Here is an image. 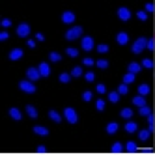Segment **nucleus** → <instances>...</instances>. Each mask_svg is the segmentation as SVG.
Wrapping results in <instances>:
<instances>
[{"label": "nucleus", "mask_w": 155, "mask_h": 155, "mask_svg": "<svg viewBox=\"0 0 155 155\" xmlns=\"http://www.w3.org/2000/svg\"><path fill=\"white\" fill-rule=\"evenodd\" d=\"M95 49H97L99 52H101V54H105V52H108V49H110V47L107 45V43H101V45H97Z\"/></svg>", "instance_id": "f704fd0d"}, {"label": "nucleus", "mask_w": 155, "mask_h": 155, "mask_svg": "<svg viewBox=\"0 0 155 155\" xmlns=\"http://www.w3.org/2000/svg\"><path fill=\"white\" fill-rule=\"evenodd\" d=\"M9 116H12L13 120H17V121H19L21 118H23V114H21V110H19V108H15V107H13V108H9Z\"/></svg>", "instance_id": "f3484780"}, {"label": "nucleus", "mask_w": 155, "mask_h": 155, "mask_svg": "<svg viewBox=\"0 0 155 155\" xmlns=\"http://www.w3.org/2000/svg\"><path fill=\"white\" fill-rule=\"evenodd\" d=\"M65 54H68V56H71V58H77V56H79V49L68 47V49H65Z\"/></svg>", "instance_id": "412c9836"}, {"label": "nucleus", "mask_w": 155, "mask_h": 155, "mask_svg": "<svg viewBox=\"0 0 155 155\" xmlns=\"http://www.w3.org/2000/svg\"><path fill=\"white\" fill-rule=\"evenodd\" d=\"M64 118L69 121V124H79V114L75 112V108L71 107H65L64 108Z\"/></svg>", "instance_id": "f257e3e1"}, {"label": "nucleus", "mask_w": 155, "mask_h": 155, "mask_svg": "<svg viewBox=\"0 0 155 155\" xmlns=\"http://www.w3.org/2000/svg\"><path fill=\"white\" fill-rule=\"evenodd\" d=\"M82 64H84V65H86V68H92V65H94V64H95V62H94V60H92V58H84V60H82Z\"/></svg>", "instance_id": "37998d69"}, {"label": "nucleus", "mask_w": 155, "mask_h": 155, "mask_svg": "<svg viewBox=\"0 0 155 155\" xmlns=\"http://www.w3.org/2000/svg\"><path fill=\"white\" fill-rule=\"evenodd\" d=\"M116 41H118V45H127L129 43V34L127 32H120L116 36Z\"/></svg>", "instance_id": "9b49d317"}, {"label": "nucleus", "mask_w": 155, "mask_h": 155, "mask_svg": "<svg viewBox=\"0 0 155 155\" xmlns=\"http://www.w3.org/2000/svg\"><path fill=\"white\" fill-rule=\"evenodd\" d=\"M26 43H28V47H30V49H34V47H36V41H34V39H28Z\"/></svg>", "instance_id": "8fccbe9b"}, {"label": "nucleus", "mask_w": 155, "mask_h": 155, "mask_svg": "<svg viewBox=\"0 0 155 155\" xmlns=\"http://www.w3.org/2000/svg\"><path fill=\"white\" fill-rule=\"evenodd\" d=\"M36 151H38V153H47V148H45V146H38Z\"/></svg>", "instance_id": "09e8293b"}, {"label": "nucleus", "mask_w": 155, "mask_h": 155, "mask_svg": "<svg viewBox=\"0 0 155 155\" xmlns=\"http://www.w3.org/2000/svg\"><path fill=\"white\" fill-rule=\"evenodd\" d=\"M118 127H120V125L116 124V121H110V124L107 125V133H108V135H114V133L118 131Z\"/></svg>", "instance_id": "aec40b11"}, {"label": "nucleus", "mask_w": 155, "mask_h": 155, "mask_svg": "<svg viewBox=\"0 0 155 155\" xmlns=\"http://www.w3.org/2000/svg\"><path fill=\"white\" fill-rule=\"evenodd\" d=\"M2 26L4 28H9V26H12V21H9V19H2Z\"/></svg>", "instance_id": "49530a36"}, {"label": "nucleus", "mask_w": 155, "mask_h": 155, "mask_svg": "<svg viewBox=\"0 0 155 155\" xmlns=\"http://www.w3.org/2000/svg\"><path fill=\"white\" fill-rule=\"evenodd\" d=\"M148 129H150L151 133L155 131V116H153V114H150V116H148Z\"/></svg>", "instance_id": "c85d7f7f"}, {"label": "nucleus", "mask_w": 155, "mask_h": 155, "mask_svg": "<svg viewBox=\"0 0 155 155\" xmlns=\"http://www.w3.org/2000/svg\"><path fill=\"white\" fill-rule=\"evenodd\" d=\"M125 131H127V133L138 131V124H135V121H127V124H125Z\"/></svg>", "instance_id": "6ab92c4d"}, {"label": "nucleus", "mask_w": 155, "mask_h": 155, "mask_svg": "<svg viewBox=\"0 0 155 155\" xmlns=\"http://www.w3.org/2000/svg\"><path fill=\"white\" fill-rule=\"evenodd\" d=\"M125 150H127V151H137L138 146H137L135 142H127V144H125Z\"/></svg>", "instance_id": "e433bc0d"}, {"label": "nucleus", "mask_w": 155, "mask_h": 155, "mask_svg": "<svg viewBox=\"0 0 155 155\" xmlns=\"http://www.w3.org/2000/svg\"><path fill=\"white\" fill-rule=\"evenodd\" d=\"M58 79H60V82H62V84H68V82L71 81V75H69V73H62Z\"/></svg>", "instance_id": "c756f323"}, {"label": "nucleus", "mask_w": 155, "mask_h": 155, "mask_svg": "<svg viewBox=\"0 0 155 155\" xmlns=\"http://www.w3.org/2000/svg\"><path fill=\"white\" fill-rule=\"evenodd\" d=\"M81 49H82V51H86V52L94 51V39H92L90 36H84V38H82V41H81Z\"/></svg>", "instance_id": "39448f33"}, {"label": "nucleus", "mask_w": 155, "mask_h": 155, "mask_svg": "<svg viewBox=\"0 0 155 155\" xmlns=\"http://www.w3.org/2000/svg\"><path fill=\"white\" fill-rule=\"evenodd\" d=\"M150 135H151V131H150V129H146V131H140V133H138V138H140L142 142H146V140L150 138Z\"/></svg>", "instance_id": "393cba45"}, {"label": "nucleus", "mask_w": 155, "mask_h": 155, "mask_svg": "<svg viewBox=\"0 0 155 155\" xmlns=\"http://www.w3.org/2000/svg\"><path fill=\"white\" fill-rule=\"evenodd\" d=\"M19 90L25 94H36V86L32 81H21L19 82Z\"/></svg>", "instance_id": "7ed1b4c3"}, {"label": "nucleus", "mask_w": 155, "mask_h": 155, "mask_svg": "<svg viewBox=\"0 0 155 155\" xmlns=\"http://www.w3.org/2000/svg\"><path fill=\"white\" fill-rule=\"evenodd\" d=\"M26 77H28V81H38V79H41V73H39V69L38 68H28L26 69Z\"/></svg>", "instance_id": "0eeeda50"}, {"label": "nucleus", "mask_w": 155, "mask_h": 155, "mask_svg": "<svg viewBox=\"0 0 155 155\" xmlns=\"http://www.w3.org/2000/svg\"><path fill=\"white\" fill-rule=\"evenodd\" d=\"M146 47H148V39H146V38H138L135 43H133V49H131V51L135 52V54H140Z\"/></svg>", "instance_id": "f03ea898"}, {"label": "nucleus", "mask_w": 155, "mask_h": 155, "mask_svg": "<svg viewBox=\"0 0 155 155\" xmlns=\"http://www.w3.org/2000/svg\"><path fill=\"white\" fill-rule=\"evenodd\" d=\"M150 94V86L148 84H140L138 86V95H144V97H146Z\"/></svg>", "instance_id": "4be33fe9"}, {"label": "nucleus", "mask_w": 155, "mask_h": 155, "mask_svg": "<svg viewBox=\"0 0 155 155\" xmlns=\"http://www.w3.org/2000/svg\"><path fill=\"white\" fill-rule=\"evenodd\" d=\"M38 69H39V73H41V77H45V79L51 75V68H49L47 62H41V64L38 65Z\"/></svg>", "instance_id": "6e6552de"}, {"label": "nucleus", "mask_w": 155, "mask_h": 155, "mask_svg": "<svg viewBox=\"0 0 155 155\" xmlns=\"http://www.w3.org/2000/svg\"><path fill=\"white\" fill-rule=\"evenodd\" d=\"M34 133H36V135H39V137H47L49 135V129L47 127H41V125H36L34 127Z\"/></svg>", "instance_id": "2eb2a0df"}, {"label": "nucleus", "mask_w": 155, "mask_h": 155, "mask_svg": "<svg viewBox=\"0 0 155 155\" xmlns=\"http://www.w3.org/2000/svg\"><path fill=\"white\" fill-rule=\"evenodd\" d=\"M124 82H125V84L135 82V73H129V71H127V73L124 75Z\"/></svg>", "instance_id": "a878e982"}, {"label": "nucleus", "mask_w": 155, "mask_h": 155, "mask_svg": "<svg viewBox=\"0 0 155 155\" xmlns=\"http://www.w3.org/2000/svg\"><path fill=\"white\" fill-rule=\"evenodd\" d=\"M95 90H97V94H107V86L105 84H97Z\"/></svg>", "instance_id": "79ce46f5"}, {"label": "nucleus", "mask_w": 155, "mask_h": 155, "mask_svg": "<svg viewBox=\"0 0 155 155\" xmlns=\"http://www.w3.org/2000/svg\"><path fill=\"white\" fill-rule=\"evenodd\" d=\"M81 75H82V68H79V65H77V68H73L71 77H81Z\"/></svg>", "instance_id": "58836bf2"}, {"label": "nucleus", "mask_w": 155, "mask_h": 155, "mask_svg": "<svg viewBox=\"0 0 155 155\" xmlns=\"http://www.w3.org/2000/svg\"><path fill=\"white\" fill-rule=\"evenodd\" d=\"M155 12V4L153 2H148L146 4V13H153Z\"/></svg>", "instance_id": "a19ab883"}, {"label": "nucleus", "mask_w": 155, "mask_h": 155, "mask_svg": "<svg viewBox=\"0 0 155 155\" xmlns=\"http://www.w3.org/2000/svg\"><path fill=\"white\" fill-rule=\"evenodd\" d=\"M146 49L155 51V39H148V47H146Z\"/></svg>", "instance_id": "a18cd8bd"}, {"label": "nucleus", "mask_w": 155, "mask_h": 155, "mask_svg": "<svg viewBox=\"0 0 155 155\" xmlns=\"http://www.w3.org/2000/svg\"><path fill=\"white\" fill-rule=\"evenodd\" d=\"M73 21H75V13L73 12H64L62 13V23L64 25H71Z\"/></svg>", "instance_id": "9d476101"}, {"label": "nucleus", "mask_w": 155, "mask_h": 155, "mask_svg": "<svg viewBox=\"0 0 155 155\" xmlns=\"http://www.w3.org/2000/svg\"><path fill=\"white\" fill-rule=\"evenodd\" d=\"M118 17H120V21H124V23H125V21L131 19V12H129L127 8H120L118 9Z\"/></svg>", "instance_id": "1a4fd4ad"}, {"label": "nucleus", "mask_w": 155, "mask_h": 155, "mask_svg": "<svg viewBox=\"0 0 155 155\" xmlns=\"http://www.w3.org/2000/svg\"><path fill=\"white\" fill-rule=\"evenodd\" d=\"M110 150H112V153H121V151H124V144H120V142H114V144H112V148H110Z\"/></svg>", "instance_id": "cd10ccee"}, {"label": "nucleus", "mask_w": 155, "mask_h": 155, "mask_svg": "<svg viewBox=\"0 0 155 155\" xmlns=\"http://www.w3.org/2000/svg\"><path fill=\"white\" fill-rule=\"evenodd\" d=\"M138 114H140V116H146V118H148V116L151 114V110H150V107H148V105H144V107H140V108H138Z\"/></svg>", "instance_id": "b1692460"}, {"label": "nucleus", "mask_w": 155, "mask_h": 155, "mask_svg": "<svg viewBox=\"0 0 155 155\" xmlns=\"http://www.w3.org/2000/svg\"><path fill=\"white\" fill-rule=\"evenodd\" d=\"M108 101L110 103H118L120 101V92H108Z\"/></svg>", "instance_id": "5701e85b"}, {"label": "nucleus", "mask_w": 155, "mask_h": 155, "mask_svg": "<svg viewBox=\"0 0 155 155\" xmlns=\"http://www.w3.org/2000/svg\"><path fill=\"white\" fill-rule=\"evenodd\" d=\"M49 118L52 121H56V124H60V121H62V114H58L56 110H49Z\"/></svg>", "instance_id": "a211bd4d"}, {"label": "nucleus", "mask_w": 155, "mask_h": 155, "mask_svg": "<svg viewBox=\"0 0 155 155\" xmlns=\"http://www.w3.org/2000/svg\"><path fill=\"white\" fill-rule=\"evenodd\" d=\"M95 108L99 110V112L105 110V101H103V99H97V101H95Z\"/></svg>", "instance_id": "4c0bfd02"}, {"label": "nucleus", "mask_w": 155, "mask_h": 155, "mask_svg": "<svg viewBox=\"0 0 155 155\" xmlns=\"http://www.w3.org/2000/svg\"><path fill=\"white\" fill-rule=\"evenodd\" d=\"M8 38H9V34H8L6 30H4V32H0V39H2V41H6Z\"/></svg>", "instance_id": "de8ad7c7"}, {"label": "nucleus", "mask_w": 155, "mask_h": 155, "mask_svg": "<svg viewBox=\"0 0 155 155\" xmlns=\"http://www.w3.org/2000/svg\"><path fill=\"white\" fill-rule=\"evenodd\" d=\"M81 34H82V28H81V26H73V28H69L68 32H65V39L73 41V39H77V38H81Z\"/></svg>", "instance_id": "20e7f679"}, {"label": "nucleus", "mask_w": 155, "mask_h": 155, "mask_svg": "<svg viewBox=\"0 0 155 155\" xmlns=\"http://www.w3.org/2000/svg\"><path fill=\"white\" fill-rule=\"evenodd\" d=\"M26 114H28L32 120H36V118H38V110H36V107H34V105H28V107H26Z\"/></svg>", "instance_id": "dca6fc26"}, {"label": "nucleus", "mask_w": 155, "mask_h": 155, "mask_svg": "<svg viewBox=\"0 0 155 155\" xmlns=\"http://www.w3.org/2000/svg\"><path fill=\"white\" fill-rule=\"evenodd\" d=\"M36 39L38 41H43V39H45V36H43V34H36Z\"/></svg>", "instance_id": "3c124183"}, {"label": "nucleus", "mask_w": 155, "mask_h": 155, "mask_svg": "<svg viewBox=\"0 0 155 155\" xmlns=\"http://www.w3.org/2000/svg\"><path fill=\"white\" fill-rule=\"evenodd\" d=\"M95 65H97L99 69H107V68H108V62H107L105 58H101V60H97V62H95Z\"/></svg>", "instance_id": "7c9ffc66"}, {"label": "nucleus", "mask_w": 155, "mask_h": 155, "mask_svg": "<svg viewBox=\"0 0 155 155\" xmlns=\"http://www.w3.org/2000/svg\"><path fill=\"white\" fill-rule=\"evenodd\" d=\"M49 60H51V62H60L62 56H60L58 52H51V54H49Z\"/></svg>", "instance_id": "c9c22d12"}, {"label": "nucleus", "mask_w": 155, "mask_h": 155, "mask_svg": "<svg viewBox=\"0 0 155 155\" xmlns=\"http://www.w3.org/2000/svg\"><path fill=\"white\" fill-rule=\"evenodd\" d=\"M142 68L151 69V68H153V60H151V58H144V60H142Z\"/></svg>", "instance_id": "2f4dec72"}, {"label": "nucleus", "mask_w": 155, "mask_h": 155, "mask_svg": "<svg viewBox=\"0 0 155 155\" xmlns=\"http://www.w3.org/2000/svg\"><path fill=\"white\" fill-rule=\"evenodd\" d=\"M120 116H121V118H125V120H129V118L133 116V108H121Z\"/></svg>", "instance_id": "bb28decb"}, {"label": "nucleus", "mask_w": 155, "mask_h": 155, "mask_svg": "<svg viewBox=\"0 0 155 155\" xmlns=\"http://www.w3.org/2000/svg\"><path fill=\"white\" fill-rule=\"evenodd\" d=\"M92 97H94V94L90 92V90H86V92H82V101H92Z\"/></svg>", "instance_id": "473e14b6"}, {"label": "nucleus", "mask_w": 155, "mask_h": 155, "mask_svg": "<svg viewBox=\"0 0 155 155\" xmlns=\"http://www.w3.org/2000/svg\"><path fill=\"white\" fill-rule=\"evenodd\" d=\"M133 105H135V107H144V105H146V97H144V95H135V97H133Z\"/></svg>", "instance_id": "ddd939ff"}, {"label": "nucleus", "mask_w": 155, "mask_h": 155, "mask_svg": "<svg viewBox=\"0 0 155 155\" xmlns=\"http://www.w3.org/2000/svg\"><path fill=\"white\" fill-rule=\"evenodd\" d=\"M17 36H19V38H28V36H30V26H28L26 23H21V25L17 26Z\"/></svg>", "instance_id": "423d86ee"}, {"label": "nucleus", "mask_w": 155, "mask_h": 155, "mask_svg": "<svg viewBox=\"0 0 155 155\" xmlns=\"http://www.w3.org/2000/svg\"><path fill=\"white\" fill-rule=\"evenodd\" d=\"M118 92H120V95H125V94L129 92L127 84H125V82H121V84H120V88H118Z\"/></svg>", "instance_id": "72a5a7b5"}, {"label": "nucleus", "mask_w": 155, "mask_h": 155, "mask_svg": "<svg viewBox=\"0 0 155 155\" xmlns=\"http://www.w3.org/2000/svg\"><path fill=\"white\" fill-rule=\"evenodd\" d=\"M137 17H138L140 21H146V19H148V13H146V12H138V13H137Z\"/></svg>", "instance_id": "c03bdc74"}, {"label": "nucleus", "mask_w": 155, "mask_h": 155, "mask_svg": "<svg viewBox=\"0 0 155 155\" xmlns=\"http://www.w3.org/2000/svg\"><path fill=\"white\" fill-rule=\"evenodd\" d=\"M84 79H86V81H88V82H94V81H95V75H94V73H92V71H88V73H86V75H84Z\"/></svg>", "instance_id": "ea45409f"}, {"label": "nucleus", "mask_w": 155, "mask_h": 155, "mask_svg": "<svg viewBox=\"0 0 155 155\" xmlns=\"http://www.w3.org/2000/svg\"><path fill=\"white\" fill-rule=\"evenodd\" d=\"M23 58V49H12L9 51V60H21Z\"/></svg>", "instance_id": "f8f14e48"}, {"label": "nucleus", "mask_w": 155, "mask_h": 155, "mask_svg": "<svg viewBox=\"0 0 155 155\" xmlns=\"http://www.w3.org/2000/svg\"><path fill=\"white\" fill-rule=\"evenodd\" d=\"M140 69H142V64H137V62H131V64H129V73L138 75V73H140Z\"/></svg>", "instance_id": "4468645a"}]
</instances>
